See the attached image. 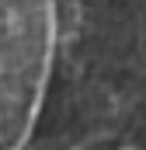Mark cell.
<instances>
[{"label":"cell","mask_w":146,"mask_h":150,"mask_svg":"<svg viewBox=\"0 0 146 150\" xmlns=\"http://www.w3.org/2000/svg\"><path fill=\"white\" fill-rule=\"evenodd\" d=\"M52 63V0H0V150H21Z\"/></svg>","instance_id":"obj_1"}]
</instances>
